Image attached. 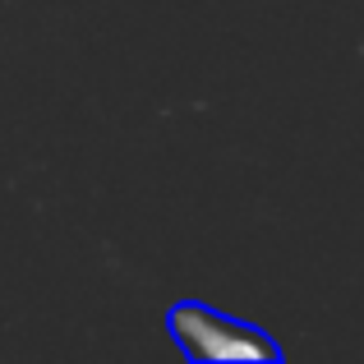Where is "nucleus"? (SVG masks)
Segmentation results:
<instances>
[{
  "label": "nucleus",
  "mask_w": 364,
  "mask_h": 364,
  "mask_svg": "<svg viewBox=\"0 0 364 364\" xmlns=\"http://www.w3.org/2000/svg\"><path fill=\"white\" fill-rule=\"evenodd\" d=\"M166 332L189 360H282V346L254 323H240L231 314H217L208 304L180 300L166 309Z\"/></svg>",
  "instance_id": "nucleus-1"
}]
</instances>
